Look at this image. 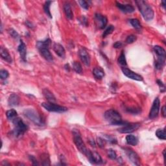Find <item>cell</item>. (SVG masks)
I'll use <instances>...</instances> for the list:
<instances>
[{
	"instance_id": "6da1fadb",
	"label": "cell",
	"mask_w": 166,
	"mask_h": 166,
	"mask_svg": "<svg viewBox=\"0 0 166 166\" xmlns=\"http://www.w3.org/2000/svg\"><path fill=\"white\" fill-rule=\"evenodd\" d=\"M140 12L146 21H151L154 18V11L147 2L143 0H137L135 1Z\"/></svg>"
},
{
	"instance_id": "7a4b0ae2",
	"label": "cell",
	"mask_w": 166,
	"mask_h": 166,
	"mask_svg": "<svg viewBox=\"0 0 166 166\" xmlns=\"http://www.w3.org/2000/svg\"><path fill=\"white\" fill-rule=\"evenodd\" d=\"M51 42L52 41L49 38H47L45 40L38 41L36 43V47L39 50L40 55L49 62H52L53 60V55L49 51Z\"/></svg>"
},
{
	"instance_id": "3957f363",
	"label": "cell",
	"mask_w": 166,
	"mask_h": 166,
	"mask_svg": "<svg viewBox=\"0 0 166 166\" xmlns=\"http://www.w3.org/2000/svg\"><path fill=\"white\" fill-rule=\"evenodd\" d=\"M105 119L112 125H124L128 122L122 120L121 115L116 110L110 109L105 112L104 114Z\"/></svg>"
},
{
	"instance_id": "277c9868",
	"label": "cell",
	"mask_w": 166,
	"mask_h": 166,
	"mask_svg": "<svg viewBox=\"0 0 166 166\" xmlns=\"http://www.w3.org/2000/svg\"><path fill=\"white\" fill-rule=\"evenodd\" d=\"M12 122L14 126V129L12 130V133L16 138H19L23 136L24 134L28 130V126L20 117H16L14 118L13 120H12Z\"/></svg>"
},
{
	"instance_id": "5b68a950",
	"label": "cell",
	"mask_w": 166,
	"mask_h": 166,
	"mask_svg": "<svg viewBox=\"0 0 166 166\" xmlns=\"http://www.w3.org/2000/svg\"><path fill=\"white\" fill-rule=\"evenodd\" d=\"M23 114L25 117H27L28 119H29L36 125L43 126L45 124L42 117L40 116V115L38 114L37 111L34 109H31V108L25 109L24 111Z\"/></svg>"
},
{
	"instance_id": "8992f818",
	"label": "cell",
	"mask_w": 166,
	"mask_h": 166,
	"mask_svg": "<svg viewBox=\"0 0 166 166\" xmlns=\"http://www.w3.org/2000/svg\"><path fill=\"white\" fill-rule=\"evenodd\" d=\"M73 141H74L77 148L79 149V151L82 152L83 155H84L85 156L87 155L89 149L87 148L84 143L83 142L81 135L79 130L76 129L73 130Z\"/></svg>"
},
{
	"instance_id": "52a82bcc",
	"label": "cell",
	"mask_w": 166,
	"mask_h": 166,
	"mask_svg": "<svg viewBox=\"0 0 166 166\" xmlns=\"http://www.w3.org/2000/svg\"><path fill=\"white\" fill-rule=\"evenodd\" d=\"M41 105L47 111L53 112L62 113V112H65L68 110V108L66 107L60 106V105L52 103V102L43 103H42Z\"/></svg>"
},
{
	"instance_id": "ba28073f",
	"label": "cell",
	"mask_w": 166,
	"mask_h": 166,
	"mask_svg": "<svg viewBox=\"0 0 166 166\" xmlns=\"http://www.w3.org/2000/svg\"><path fill=\"white\" fill-rule=\"evenodd\" d=\"M124 151L125 152L127 157L130 160L132 163L136 165H140V158L139 157L138 155L137 154L136 152L133 151L132 149L130 148H123Z\"/></svg>"
},
{
	"instance_id": "9c48e42d",
	"label": "cell",
	"mask_w": 166,
	"mask_h": 166,
	"mask_svg": "<svg viewBox=\"0 0 166 166\" xmlns=\"http://www.w3.org/2000/svg\"><path fill=\"white\" fill-rule=\"evenodd\" d=\"M140 127V124L138 123H127L123 126L122 128L118 129V130H119V132L123 134L131 133L139 129Z\"/></svg>"
},
{
	"instance_id": "30bf717a",
	"label": "cell",
	"mask_w": 166,
	"mask_h": 166,
	"mask_svg": "<svg viewBox=\"0 0 166 166\" xmlns=\"http://www.w3.org/2000/svg\"><path fill=\"white\" fill-rule=\"evenodd\" d=\"M160 101L158 97H156L153 101L151 111L149 113V118L151 119H155L158 116L160 111Z\"/></svg>"
},
{
	"instance_id": "8fae6325",
	"label": "cell",
	"mask_w": 166,
	"mask_h": 166,
	"mask_svg": "<svg viewBox=\"0 0 166 166\" xmlns=\"http://www.w3.org/2000/svg\"><path fill=\"white\" fill-rule=\"evenodd\" d=\"M121 70H122L123 74L129 79L135 80V81H143L142 76L138 74V73L132 72V70L129 69V68H125V67H123V68H121Z\"/></svg>"
},
{
	"instance_id": "7c38bea8",
	"label": "cell",
	"mask_w": 166,
	"mask_h": 166,
	"mask_svg": "<svg viewBox=\"0 0 166 166\" xmlns=\"http://www.w3.org/2000/svg\"><path fill=\"white\" fill-rule=\"evenodd\" d=\"M79 56L80 59H81V61L84 63V64H85L87 66H89L90 65V56L89 55L87 50L84 48V47H81V48L79 50Z\"/></svg>"
},
{
	"instance_id": "4fadbf2b",
	"label": "cell",
	"mask_w": 166,
	"mask_h": 166,
	"mask_svg": "<svg viewBox=\"0 0 166 166\" xmlns=\"http://www.w3.org/2000/svg\"><path fill=\"white\" fill-rule=\"evenodd\" d=\"M86 156L88 158L90 162L95 164H101L103 163L101 156L99 153L96 152H92L90 150H89Z\"/></svg>"
},
{
	"instance_id": "5bb4252c",
	"label": "cell",
	"mask_w": 166,
	"mask_h": 166,
	"mask_svg": "<svg viewBox=\"0 0 166 166\" xmlns=\"http://www.w3.org/2000/svg\"><path fill=\"white\" fill-rule=\"evenodd\" d=\"M95 20L97 27L99 28L100 29H104L107 26L108 23L107 18L105 16L98 13L95 14Z\"/></svg>"
},
{
	"instance_id": "9a60e30c",
	"label": "cell",
	"mask_w": 166,
	"mask_h": 166,
	"mask_svg": "<svg viewBox=\"0 0 166 166\" xmlns=\"http://www.w3.org/2000/svg\"><path fill=\"white\" fill-rule=\"evenodd\" d=\"M117 7L119 8V10H121L124 13H132L135 11V7L132 5L129 4H122L119 2H116Z\"/></svg>"
},
{
	"instance_id": "2e32d148",
	"label": "cell",
	"mask_w": 166,
	"mask_h": 166,
	"mask_svg": "<svg viewBox=\"0 0 166 166\" xmlns=\"http://www.w3.org/2000/svg\"><path fill=\"white\" fill-rule=\"evenodd\" d=\"M53 50L57 55L61 58H64L66 56L65 49L61 44L59 43H55L53 45Z\"/></svg>"
},
{
	"instance_id": "e0dca14e",
	"label": "cell",
	"mask_w": 166,
	"mask_h": 166,
	"mask_svg": "<svg viewBox=\"0 0 166 166\" xmlns=\"http://www.w3.org/2000/svg\"><path fill=\"white\" fill-rule=\"evenodd\" d=\"M0 55H1L2 59H4L5 61L7 62L8 63L12 62V59L10 53H9L7 49L3 46H1V48H0Z\"/></svg>"
},
{
	"instance_id": "ac0fdd59",
	"label": "cell",
	"mask_w": 166,
	"mask_h": 166,
	"mask_svg": "<svg viewBox=\"0 0 166 166\" xmlns=\"http://www.w3.org/2000/svg\"><path fill=\"white\" fill-rule=\"evenodd\" d=\"M18 51L19 53H20L21 60H23V61H24V62L26 61L27 47H26V46H25V43L22 40L20 41V45H19V46H18Z\"/></svg>"
},
{
	"instance_id": "d6986e66",
	"label": "cell",
	"mask_w": 166,
	"mask_h": 166,
	"mask_svg": "<svg viewBox=\"0 0 166 166\" xmlns=\"http://www.w3.org/2000/svg\"><path fill=\"white\" fill-rule=\"evenodd\" d=\"M8 103L11 107H16L20 104V97L18 95L12 94L9 97Z\"/></svg>"
},
{
	"instance_id": "ffe728a7",
	"label": "cell",
	"mask_w": 166,
	"mask_h": 166,
	"mask_svg": "<svg viewBox=\"0 0 166 166\" xmlns=\"http://www.w3.org/2000/svg\"><path fill=\"white\" fill-rule=\"evenodd\" d=\"M63 8L66 18L69 19V20H72L73 18V13L70 4H68V3H66V4L64 5Z\"/></svg>"
},
{
	"instance_id": "44dd1931",
	"label": "cell",
	"mask_w": 166,
	"mask_h": 166,
	"mask_svg": "<svg viewBox=\"0 0 166 166\" xmlns=\"http://www.w3.org/2000/svg\"><path fill=\"white\" fill-rule=\"evenodd\" d=\"M93 75L97 79H102L104 76V72L100 67H96L93 69Z\"/></svg>"
},
{
	"instance_id": "7402d4cb",
	"label": "cell",
	"mask_w": 166,
	"mask_h": 166,
	"mask_svg": "<svg viewBox=\"0 0 166 166\" xmlns=\"http://www.w3.org/2000/svg\"><path fill=\"white\" fill-rule=\"evenodd\" d=\"M43 94L44 97L46 98V99L48 101V102L53 103V102L56 101V98L55 95H53L52 92H50L49 90H47V89H44L43 90Z\"/></svg>"
},
{
	"instance_id": "603a6c76",
	"label": "cell",
	"mask_w": 166,
	"mask_h": 166,
	"mask_svg": "<svg viewBox=\"0 0 166 166\" xmlns=\"http://www.w3.org/2000/svg\"><path fill=\"white\" fill-rule=\"evenodd\" d=\"M126 142L127 144L132 146H136L138 143V140L134 135H127L126 136Z\"/></svg>"
},
{
	"instance_id": "cb8c5ba5",
	"label": "cell",
	"mask_w": 166,
	"mask_h": 166,
	"mask_svg": "<svg viewBox=\"0 0 166 166\" xmlns=\"http://www.w3.org/2000/svg\"><path fill=\"white\" fill-rule=\"evenodd\" d=\"M154 52L157 55L158 57H163V58H165V51L160 46H155L154 47Z\"/></svg>"
},
{
	"instance_id": "d4e9b609",
	"label": "cell",
	"mask_w": 166,
	"mask_h": 166,
	"mask_svg": "<svg viewBox=\"0 0 166 166\" xmlns=\"http://www.w3.org/2000/svg\"><path fill=\"white\" fill-rule=\"evenodd\" d=\"M165 58L163 57H158L157 60L155 62V68L157 69H161L165 65Z\"/></svg>"
},
{
	"instance_id": "484cf974",
	"label": "cell",
	"mask_w": 166,
	"mask_h": 166,
	"mask_svg": "<svg viewBox=\"0 0 166 166\" xmlns=\"http://www.w3.org/2000/svg\"><path fill=\"white\" fill-rule=\"evenodd\" d=\"M52 4V1H46L44 5V11L45 12V13L46 14L47 16L49 17L50 18H52V14H51V11H50V6Z\"/></svg>"
},
{
	"instance_id": "4316f807",
	"label": "cell",
	"mask_w": 166,
	"mask_h": 166,
	"mask_svg": "<svg viewBox=\"0 0 166 166\" xmlns=\"http://www.w3.org/2000/svg\"><path fill=\"white\" fill-rule=\"evenodd\" d=\"M41 161H42V165H50V159L49 155L46 154V153H44L41 155Z\"/></svg>"
},
{
	"instance_id": "83f0119b",
	"label": "cell",
	"mask_w": 166,
	"mask_h": 166,
	"mask_svg": "<svg viewBox=\"0 0 166 166\" xmlns=\"http://www.w3.org/2000/svg\"><path fill=\"white\" fill-rule=\"evenodd\" d=\"M129 21H130V24L132 25V26L134 28H135L136 29H137V30H141L142 29V25H141V24L140 23V21H139L138 19H135V18L130 19Z\"/></svg>"
},
{
	"instance_id": "f1b7e54d",
	"label": "cell",
	"mask_w": 166,
	"mask_h": 166,
	"mask_svg": "<svg viewBox=\"0 0 166 166\" xmlns=\"http://www.w3.org/2000/svg\"><path fill=\"white\" fill-rule=\"evenodd\" d=\"M6 116H7V118L9 120L12 121V120H13L14 118L18 117L17 112L14 109L9 110L7 112V113H6Z\"/></svg>"
},
{
	"instance_id": "f546056e",
	"label": "cell",
	"mask_w": 166,
	"mask_h": 166,
	"mask_svg": "<svg viewBox=\"0 0 166 166\" xmlns=\"http://www.w3.org/2000/svg\"><path fill=\"white\" fill-rule=\"evenodd\" d=\"M118 63L121 64V66H127V60L125 58V55H124V53L123 51V52H121V55H119V58H118Z\"/></svg>"
},
{
	"instance_id": "4dcf8cb0",
	"label": "cell",
	"mask_w": 166,
	"mask_h": 166,
	"mask_svg": "<svg viewBox=\"0 0 166 166\" xmlns=\"http://www.w3.org/2000/svg\"><path fill=\"white\" fill-rule=\"evenodd\" d=\"M156 136L159 139L165 140V130L164 129H158L156 132Z\"/></svg>"
},
{
	"instance_id": "1f68e13d",
	"label": "cell",
	"mask_w": 166,
	"mask_h": 166,
	"mask_svg": "<svg viewBox=\"0 0 166 166\" xmlns=\"http://www.w3.org/2000/svg\"><path fill=\"white\" fill-rule=\"evenodd\" d=\"M73 69L77 73H81L82 72V68L81 64L79 62H74L73 63Z\"/></svg>"
},
{
	"instance_id": "d6a6232c",
	"label": "cell",
	"mask_w": 166,
	"mask_h": 166,
	"mask_svg": "<svg viewBox=\"0 0 166 166\" xmlns=\"http://www.w3.org/2000/svg\"><path fill=\"white\" fill-rule=\"evenodd\" d=\"M114 30V27L113 26V25H109V26H108L106 29L104 30V33L103 34V38L107 37L108 34H110L112 33Z\"/></svg>"
},
{
	"instance_id": "836d02e7",
	"label": "cell",
	"mask_w": 166,
	"mask_h": 166,
	"mask_svg": "<svg viewBox=\"0 0 166 166\" xmlns=\"http://www.w3.org/2000/svg\"><path fill=\"white\" fill-rule=\"evenodd\" d=\"M107 155L108 156V158L112 159V160H115V159H116V158H117L116 152L112 149L107 150Z\"/></svg>"
},
{
	"instance_id": "e575fe53",
	"label": "cell",
	"mask_w": 166,
	"mask_h": 166,
	"mask_svg": "<svg viewBox=\"0 0 166 166\" xmlns=\"http://www.w3.org/2000/svg\"><path fill=\"white\" fill-rule=\"evenodd\" d=\"M137 38L135 36V35L134 34H130L129 36H128L126 38V42L127 44H132L133 42H135Z\"/></svg>"
},
{
	"instance_id": "d590c367",
	"label": "cell",
	"mask_w": 166,
	"mask_h": 166,
	"mask_svg": "<svg viewBox=\"0 0 166 166\" xmlns=\"http://www.w3.org/2000/svg\"><path fill=\"white\" fill-rule=\"evenodd\" d=\"M9 74V72L5 69H1L0 71V78H1L2 80H5L7 79L8 78Z\"/></svg>"
},
{
	"instance_id": "8d00e7d4",
	"label": "cell",
	"mask_w": 166,
	"mask_h": 166,
	"mask_svg": "<svg viewBox=\"0 0 166 166\" xmlns=\"http://www.w3.org/2000/svg\"><path fill=\"white\" fill-rule=\"evenodd\" d=\"M9 33L10 34V35L12 38H16V39H17V38H19L18 33L14 29H9Z\"/></svg>"
},
{
	"instance_id": "74e56055",
	"label": "cell",
	"mask_w": 166,
	"mask_h": 166,
	"mask_svg": "<svg viewBox=\"0 0 166 166\" xmlns=\"http://www.w3.org/2000/svg\"><path fill=\"white\" fill-rule=\"evenodd\" d=\"M79 4L83 9H88L89 8V4L87 1H84V0H81V1H79Z\"/></svg>"
},
{
	"instance_id": "f35d334b",
	"label": "cell",
	"mask_w": 166,
	"mask_h": 166,
	"mask_svg": "<svg viewBox=\"0 0 166 166\" xmlns=\"http://www.w3.org/2000/svg\"><path fill=\"white\" fill-rule=\"evenodd\" d=\"M97 143L98 145L100 147H103L105 145V143H106V140L103 138H98L97 139Z\"/></svg>"
},
{
	"instance_id": "ab89813d",
	"label": "cell",
	"mask_w": 166,
	"mask_h": 166,
	"mask_svg": "<svg viewBox=\"0 0 166 166\" xmlns=\"http://www.w3.org/2000/svg\"><path fill=\"white\" fill-rule=\"evenodd\" d=\"M157 84H158L160 88L161 92H164L165 90V84L162 82V81H160V80H157Z\"/></svg>"
},
{
	"instance_id": "60d3db41",
	"label": "cell",
	"mask_w": 166,
	"mask_h": 166,
	"mask_svg": "<svg viewBox=\"0 0 166 166\" xmlns=\"http://www.w3.org/2000/svg\"><path fill=\"white\" fill-rule=\"evenodd\" d=\"M29 160L31 161V162L33 163V165H39V163H38V162L37 161V160L36 159V158H35L34 156L29 155Z\"/></svg>"
},
{
	"instance_id": "b9f144b4",
	"label": "cell",
	"mask_w": 166,
	"mask_h": 166,
	"mask_svg": "<svg viewBox=\"0 0 166 166\" xmlns=\"http://www.w3.org/2000/svg\"><path fill=\"white\" fill-rule=\"evenodd\" d=\"M79 21L81 22V23L83 25H85V26H87V25H88L87 19V18L84 17V16H82L81 18H80L79 19Z\"/></svg>"
},
{
	"instance_id": "7bdbcfd3",
	"label": "cell",
	"mask_w": 166,
	"mask_h": 166,
	"mask_svg": "<svg viewBox=\"0 0 166 166\" xmlns=\"http://www.w3.org/2000/svg\"><path fill=\"white\" fill-rule=\"evenodd\" d=\"M123 46V43L121 42H116V43L114 44V48H120Z\"/></svg>"
},
{
	"instance_id": "ee69618b",
	"label": "cell",
	"mask_w": 166,
	"mask_h": 166,
	"mask_svg": "<svg viewBox=\"0 0 166 166\" xmlns=\"http://www.w3.org/2000/svg\"><path fill=\"white\" fill-rule=\"evenodd\" d=\"M162 114L163 117H165V116H166V108H165V106H164L162 108Z\"/></svg>"
},
{
	"instance_id": "f6af8a7d",
	"label": "cell",
	"mask_w": 166,
	"mask_h": 166,
	"mask_svg": "<svg viewBox=\"0 0 166 166\" xmlns=\"http://www.w3.org/2000/svg\"><path fill=\"white\" fill-rule=\"evenodd\" d=\"M26 25H27L28 27H29V28H33V25L32 24L30 21H26Z\"/></svg>"
},
{
	"instance_id": "bcb514c9",
	"label": "cell",
	"mask_w": 166,
	"mask_h": 166,
	"mask_svg": "<svg viewBox=\"0 0 166 166\" xmlns=\"http://www.w3.org/2000/svg\"><path fill=\"white\" fill-rule=\"evenodd\" d=\"M65 69L68 70V71H69V64H66L65 65Z\"/></svg>"
},
{
	"instance_id": "7dc6e473",
	"label": "cell",
	"mask_w": 166,
	"mask_h": 166,
	"mask_svg": "<svg viewBox=\"0 0 166 166\" xmlns=\"http://www.w3.org/2000/svg\"><path fill=\"white\" fill-rule=\"evenodd\" d=\"M162 7L165 9V1H162Z\"/></svg>"
}]
</instances>
